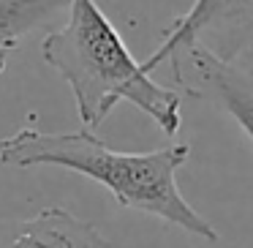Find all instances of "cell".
I'll return each mask as SVG.
<instances>
[{
    "mask_svg": "<svg viewBox=\"0 0 253 248\" xmlns=\"http://www.w3.org/2000/svg\"><path fill=\"white\" fill-rule=\"evenodd\" d=\"M191 148L185 142L166 145L147 153H123L98 139L93 131L44 134L36 126H22L0 139V166H60L101 183L117 204L155 215L171 226L218 243L215 226L188 204L177 188V172L188 164Z\"/></svg>",
    "mask_w": 253,
    "mask_h": 248,
    "instance_id": "obj_1",
    "label": "cell"
},
{
    "mask_svg": "<svg viewBox=\"0 0 253 248\" xmlns=\"http://www.w3.org/2000/svg\"><path fill=\"white\" fill-rule=\"evenodd\" d=\"M41 57L71 88L87 131H95L120 101L142 109L166 137L180 131V90L144 71L95 0H71L60 28L41 39Z\"/></svg>",
    "mask_w": 253,
    "mask_h": 248,
    "instance_id": "obj_2",
    "label": "cell"
},
{
    "mask_svg": "<svg viewBox=\"0 0 253 248\" xmlns=\"http://www.w3.org/2000/svg\"><path fill=\"white\" fill-rule=\"evenodd\" d=\"M185 44H202L223 60L237 63L242 52L253 47V0H193L166 30L153 55L142 60V68L153 74Z\"/></svg>",
    "mask_w": 253,
    "mask_h": 248,
    "instance_id": "obj_3",
    "label": "cell"
},
{
    "mask_svg": "<svg viewBox=\"0 0 253 248\" xmlns=\"http://www.w3.org/2000/svg\"><path fill=\"white\" fill-rule=\"evenodd\" d=\"M177 88L220 106L253 142V71L218 57L202 44H185L166 60Z\"/></svg>",
    "mask_w": 253,
    "mask_h": 248,
    "instance_id": "obj_4",
    "label": "cell"
},
{
    "mask_svg": "<svg viewBox=\"0 0 253 248\" xmlns=\"http://www.w3.org/2000/svg\"><path fill=\"white\" fill-rule=\"evenodd\" d=\"M0 248H115L90 221L63 207H46L30 218L0 221Z\"/></svg>",
    "mask_w": 253,
    "mask_h": 248,
    "instance_id": "obj_5",
    "label": "cell"
},
{
    "mask_svg": "<svg viewBox=\"0 0 253 248\" xmlns=\"http://www.w3.org/2000/svg\"><path fill=\"white\" fill-rule=\"evenodd\" d=\"M68 6L71 0H0V74L30 33H49L52 25L66 17Z\"/></svg>",
    "mask_w": 253,
    "mask_h": 248,
    "instance_id": "obj_6",
    "label": "cell"
}]
</instances>
